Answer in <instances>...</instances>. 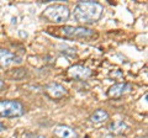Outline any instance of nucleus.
Masks as SVG:
<instances>
[{"mask_svg": "<svg viewBox=\"0 0 148 138\" xmlns=\"http://www.w3.org/2000/svg\"><path fill=\"white\" fill-rule=\"evenodd\" d=\"M104 12V6L98 1H79L74 8L73 16L79 24L91 25L98 22Z\"/></svg>", "mask_w": 148, "mask_h": 138, "instance_id": "obj_1", "label": "nucleus"}, {"mask_svg": "<svg viewBox=\"0 0 148 138\" xmlns=\"http://www.w3.org/2000/svg\"><path fill=\"white\" fill-rule=\"evenodd\" d=\"M56 31L57 32L53 33L54 36L71 40H90L96 36L94 31L84 26H63Z\"/></svg>", "mask_w": 148, "mask_h": 138, "instance_id": "obj_2", "label": "nucleus"}, {"mask_svg": "<svg viewBox=\"0 0 148 138\" xmlns=\"http://www.w3.org/2000/svg\"><path fill=\"white\" fill-rule=\"evenodd\" d=\"M42 16L47 21L53 22V24H62L71 17V10L62 4H53L45 9Z\"/></svg>", "mask_w": 148, "mask_h": 138, "instance_id": "obj_3", "label": "nucleus"}, {"mask_svg": "<svg viewBox=\"0 0 148 138\" xmlns=\"http://www.w3.org/2000/svg\"><path fill=\"white\" fill-rule=\"evenodd\" d=\"M25 113V107L20 101L16 100H1L0 101V117L15 118Z\"/></svg>", "mask_w": 148, "mask_h": 138, "instance_id": "obj_4", "label": "nucleus"}, {"mask_svg": "<svg viewBox=\"0 0 148 138\" xmlns=\"http://www.w3.org/2000/svg\"><path fill=\"white\" fill-rule=\"evenodd\" d=\"M68 75H69V78H72V79L84 80L91 75V70L88 67L75 64V66H72L68 69Z\"/></svg>", "mask_w": 148, "mask_h": 138, "instance_id": "obj_5", "label": "nucleus"}, {"mask_svg": "<svg viewBox=\"0 0 148 138\" xmlns=\"http://www.w3.org/2000/svg\"><path fill=\"white\" fill-rule=\"evenodd\" d=\"M45 93L47 94V96H49L51 99H61L67 95L68 91L63 85L58 84V83H51V84L46 86Z\"/></svg>", "mask_w": 148, "mask_h": 138, "instance_id": "obj_6", "label": "nucleus"}, {"mask_svg": "<svg viewBox=\"0 0 148 138\" xmlns=\"http://www.w3.org/2000/svg\"><path fill=\"white\" fill-rule=\"evenodd\" d=\"M131 90V85L127 83H119V84L112 85L108 90V96L111 99H120L121 96H123L126 93Z\"/></svg>", "mask_w": 148, "mask_h": 138, "instance_id": "obj_7", "label": "nucleus"}, {"mask_svg": "<svg viewBox=\"0 0 148 138\" xmlns=\"http://www.w3.org/2000/svg\"><path fill=\"white\" fill-rule=\"evenodd\" d=\"M14 63H21V59L8 49H0V66L9 67Z\"/></svg>", "mask_w": 148, "mask_h": 138, "instance_id": "obj_8", "label": "nucleus"}, {"mask_svg": "<svg viewBox=\"0 0 148 138\" xmlns=\"http://www.w3.org/2000/svg\"><path fill=\"white\" fill-rule=\"evenodd\" d=\"M54 136L57 138H78V133L69 126L59 125L54 128Z\"/></svg>", "mask_w": 148, "mask_h": 138, "instance_id": "obj_9", "label": "nucleus"}, {"mask_svg": "<svg viewBox=\"0 0 148 138\" xmlns=\"http://www.w3.org/2000/svg\"><path fill=\"white\" fill-rule=\"evenodd\" d=\"M108 118H109L108 111H106V110H103V109H99L90 116V121L92 123H101V122H105Z\"/></svg>", "mask_w": 148, "mask_h": 138, "instance_id": "obj_10", "label": "nucleus"}, {"mask_svg": "<svg viewBox=\"0 0 148 138\" xmlns=\"http://www.w3.org/2000/svg\"><path fill=\"white\" fill-rule=\"evenodd\" d=\"M127 128H128V126L125 122L116 121V122H112L109 126V131L111 133H114V135H122V133H125L127 131Z\"/></svg>", "mask_w": 148, "mask_h": 138, "instance_id": "obj_11", "label": "nucleus"}, {"mask_svg": "<svg viewBox=\"0 0 148 138\" xmlns=\"http://www.w3.org/2000/svg\"><path fill=\"white\" fill-rule=\"evenodd\" d=\"M4 86H5L4 81H3V80H0V90H3V89H4Z\"/></svg>", "mask_w": 148, "mask_h": 138, "instance_id": "obj_12", "label": "nucleus"}, {"mask_svg": "<svg viewBox=\"0 0 148 138\" xmlns=\"http://www.w3.org/2000/svg\"><path fill=\"white\" fill-rule=\"evenodd\" d=\"M4 130H5V126H4V125H3V123H1V122H0V132H3Z\"/></svg>", "mask_w": 148, "mask_h": 138, "instance_id": "obj_13", "label": "nucleus"}, {"mask_svg": "<svg viewBox=\"0 0 148 138\" xmlns=\"http://www.w3.org/2000/svg\"><path fill=\"white\" fill-rule=\"evenodd\" d=\"M37 138H46V137H43V136H40V137H37Z\"/></svg>", "mask_w": 148, "mask_h": 138, "instance_id": "obj_14", "label": "nucleus"}, {"mask_svg": "<svg viewBox=\"0 0 148 138\" xmlns=\"http://www.w3.org/2000/svg\"><path fill=\"white\" fill-rule=\"evenodd\" d=\"M142 138H147V136H145V137H142Z\"/></svg>", "mask_w": 148, "mask_h": 138, "instance_id": "obj_15", "label": "nucleus"}]
</instances>
